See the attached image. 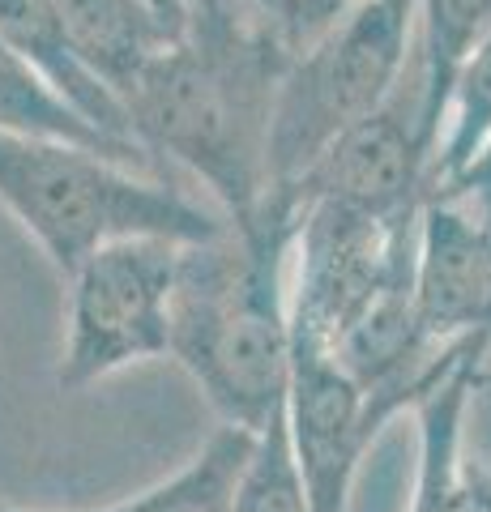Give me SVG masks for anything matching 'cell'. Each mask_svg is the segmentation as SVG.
I'll use <instances>...</instances> for the list:
<instances>
[{
	"label": "cell",
	"instance_id": "1",
	"mask_svg": "<svg viewBox=\"0 0 491 512\" xmlns=\"http://www.w3.org/2000/svg\"><path fill=\"white\" fill-rule=\"evenodd\" d=\"M287 60L257 9L188 13L184 35L120 94L129 133L154 163L210 188L227 222H244L269 192V120Z\"/></svg>",
	"mask_w": 491,
	"mask_h": 512
},
{
	"label": "cell",
	"instance_id": "2",
	"mask_svg": "<svg viewBox=\"0 0 491 512\" xmlns=\"http://www.w3.org/2000/svg\"><path fill=\"white\" fill-rule=\"evenodd\" d=\"M299 205L265 192L214 244H184L171 295V355L227 427L261 431L287 402Z\"/></svg>",
	"mask_w": 491,
	"mask_h": 512
},
{
	"label": "cell",
	"instance_id": "3",
	"mask_svg": "<svg viewBox=\"0 0 491 512\" xmlns=\"http://www.w3.org/2000/svg\"><path fill=\"white\" fill-rule=\"evenodd\" d=\"M0 205L60 274L112 239L214 244L231 222L163 175H146L65 141L0 133Z\"/></svg>",
	"mask_w": 491,
	"mask_h": 512
},
{
	"label": "cell",
	"instance_id": "4",
	"mask_svg": "<svg viewBox=\"0 0 491 512\" xmlns=\"http://www.w3.org/2000/svg\"><path fill=\"white\" fill-rule=\"evenodd\" d=\"M415 56V0H359L282 69L269 120V188L291 192L334 141L368 120Z\"/></svg>",
	"mask_w": 491,
	"mask_h": 512
},
{
	"label": "cell",
	"instance_id": "5",
	"mask_svg": "<svg viewBox=\"0 0 491 512\" xmlns=\"http://www.w3.org/2000/svg\"><path fill=\"white\" fill-rule=\"evenodd\" d=\"M184 244L112 239L69 274L60 389H90L120 367L171 355V295Z\"/></svg>",
	"mask_w": 491,
	"mask_h": 512
},
{
	"label": "cell",
	"instance_id": "6",
	"mask_svg": "<svg viewBox=\"0 0 491 512\" xmlns=\"http://www.w3.org/2000/svg\"><path fill=\"white\" fill-rule=\"evenodd\" d=\"M419 214L372 218L334 201L299 210L291 342L334 355L346 329L393 291L415 286Z\"/></svg>",
	"mask_w": 491,
	"mask_h": 512
},
{
	"label": "cell",
	"instance_id": "7",
	"mask_svg": "<svg viewBox=\"0 0 491 512\" xmlns=\"http://www.w3.org/2000/svg\"><path fill=\"white\" fill-rule=\"evenodd\" d=\"M432 154L436 137L423 124L419 60L410 56L406 77L385 99V107L346 128L287 197H295L299 210L312 201H334L372 218H406L423 210Z\"/></svg>",
	"mask_w": 491,
	"mask_h": 512
},
{
	"label": "cell",
	"instance_id": "8",
	"mask_svg": "<svg viewBox=\"0 0 491 512\" xmlns=\"http://www.w3.org/2000/svg\"><path fill=\"white\" fill-rule=\"evenodd\" d=\"M282 419L304 478L308 512H346L359 461L380 436L363 389L342 372L334 355L291 342Z\"/></svg>",
	"mask_w": 491,
	"mask_h": 512
},
{
	"label": "cell",
	"instance_id": "9",
	"mask_svg": "<svg viewBox=\"0 0 491 512\" xmlns=\"http://www.w3.org/2000/svg\"><path fill=\"white\" fill-rule=\"evenodd\" d=\"M415 312L436 346L483 342L491 316V227L453 201H423L419 210Z\"/></svg>",
	"mask_w": 491,
	"mask_h": 512
},
{
	"label": "cell",
	"instance_id": "10",
	"mask_svg": "<svg viewBox=\"0 0 491 512\" xmlns=\"http://www.w3.org/2000/svg\"><path fill=\"white\" fill-rule=\"evenodd\" d=\"M0 43H5L13 56H22L30 69L69 107L82 111L94 128L137 146L120 99L86 69V60L73 47V35H69L65 18H60L56 0H0Z\"/></svg>",
	"mask_w": 491,
	"mask_h": 512
},
{
	"label": "cell",
	"instance_id": "11",
	"mask_svg": "<svg viewBox=\"0 0 491 512\" xmlns=\"http://www.w3.org/2000/svg\"><path fill=\"white\" fill-rule=\"evenodd\" d=\"M86 69L120 99L146 64L184 35L150 0H56Z\"/></svg>",
	"mask_w": 491,
	"mask_h": 512
},
{
	"label": "cell",
	"instance_id": "12",
	"mask_svg": "<svg viewBox=\"0 0 491 512\" xmlns=\"http://www.w3.org/2000/svg\"><path fill=\"white\" fill-rule=\"evenodd\" d=\"M0 133L65 141V146L94 150L103 158H116V163H124V167L146 171V175H163L146 150L107 137L103 128H94L82 111L69 107L22 56H13L5 43H0Z\"/></svg>",
	"mask_w": 491,
	"mask_h": 512
},
{
	"label": "cell",
	"instance_id": "13",
	"mask_svg": "<svg viewBox=\"0 0 491 512\" xmlns=\"http://www.w3.org/2000/svg\"><path fill=\"white\" fill-rule=\"evenodd\" d=\"M419 22V86H423V124L440 141L445 107L457 69L491 39V0H415Z\"/></svg>",
	"mask_w": 491,
	"mask_h": 512
},
{
	"label": "cell",
	"instance_id": "14",
	"mask_svg": "<svg viewBox=\"0 0 491 512\" xmlns=\"http://www.w3.org/2000/svg\"><path fill=\"white\" fill-rule=\"evenodd\" d=\"M252 440H257V431L223 423L176 474L103 512H235V487H240V474L248 466Z\"/></svg>",
	"mask_w": 491,
	"mask_h": 512
},
{
	"label": "cell",
	"instance_id": "15",
	"mask_svg": "<svg viewBox=\"0 0 491 512\" xmlns=\"http://www.w3.org/2000/svg\"><path fill=\"white\" fill-rule=\"evenodd\" d=\"M487 137H491V39L453 77L445 128H440L432 167H427V188L440 184L445 175H453L457 167H466Z\"/></svg>",
	"mask_w": 491,
	"mask_h": 512
},
{
	"label": "cell",
	"instance_id": "16",
	"mask_svg": "<svg viewBox=\"0 0 491 512\" xmlns=\"http://www.w3.org/2000/svg\"><path fill=\"white\" fill-rule=\"evenodd\" d=\"M235 512H308L304 478L295 466L282 410L252 440L248 466L240 474V487H235Z\"/></svg>",
	"mask_w": 491,
	"mask_h": 512
},
{
	"label": "cell",
	"instance_id": "17",
	"mask_svg": "<svg viewBox=\"0 0 491 512\" xmlns=\"http://www.w3.org/2000/svg\"><path fill=\"white\" fill-rule=\"evenodd\" d=\"M359 0H252L257 18L274 30V39L287 52H304L308 43H316L338 18H346Z\"/></svg>",
	"mask_w": 491,
	"mask_h": 512
},
{
	"label": "cell",
	"instance_id": "18",
	"mask_svg": "<svg viewBox=\"0 0 491 512\" xmlns=\"http://www.w3.org/2000/svg\"><path fill=\"white\" fill-rule=\"evenodd\" d=\"M423 201H453V205H462L466 214L479 218L483 227H491V137L474 150L466 167H457L453 175H445L440 184L427 188Z\"/></svg>",
	"mask_w": 491,
	"mask_h": 512
},
{
	"label": "cell",
	"instance_id": "19",
	"mask_svg": "<svg viewBox=\"0 0 491 512\" xmlns=\"http://www.w3.org/2000/svg\"><path fill=\"white\" fill-rule=\"evenodd\" d=\"M188 13H227V9H252V0H184Z\"/></svg>",
	"mask_w": 491,
	"mask_h": 512
},
{
	"label": "cell",
	"instance_id": "20",
	"mask_svg": "<svg viewBox=\"0 0 491 512\" xmlns=\"http://www.w3.org/2000/svg\"><path fill=\"white\" fill-rule=\"evenodd\" d=\"M154 9H163L171 22H180V26H188V9H184V0H150Z\"/></svg>",
	"mask_w": 491,
	"mask_h": 512
},
{
	"label": "cell",
	"instance_id": "21",
	"mask_svg": "<svg viewBox=\"0 0 491 512\" xmlns=\"http://www.w3.org/2000/svg\"><path fill=\"white\" fill-rule=\"evenodd\" d=\"M483 342L491 346V316H487V329H483Z\"/></svg>",
	"mask_w": 491,
	"mask_h": 512
},
{
	"label": "cell",
	"instance_id": "22",
	"mask_svg": "<svg viewBox=\"0 0 491 512\" xmlns=\"http://www.w3.org/2000/svg\"><path fill=\"white\" fill-rule=\"evenodd\" d=\"M0 512H22V508H9V504H0Z\"/></svg>",
	"mask_w": 491,
	"mask_h": 512
}]
</instances>
